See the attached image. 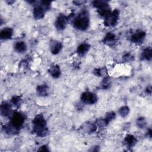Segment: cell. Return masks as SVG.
Instances as JSON below:
<instances>
[{"label": "cell", "instance_id": "cell-23", "mask_svg": "<svg viewBox=\"0 0 152 152\" xmlns=\"http://www.w3.org/2000/svg\"><path fill=\"white\" fill-rule=\"evenodd\" d=\"M97 125H96L95 122L92 123V122H89V123H86L85 125H84L83 128L85 129L88 134H91L94 132L96 129H97Z\"/></svg>", "mask_w": 152, "mask_h": 152}, {"label": "cell", "instance_id": "cell-9", "mask_svg": "<svg viewBox=\"0 0 152 152\" xmlns=\"http://www.w3.org/2000/svg\"><path fill=\"white\" fill-rule=\"evenodd\" d=\"M145 37L146 33L144 30H137L131 35L129 37V40L133 43L140 45L144 42Z\"/></svg>", "mask_w": 152, "mask_h": 152}, {"label": "cell", "instance_id": "cell-31", "mask_svg": "<svg viewBox=\"0 0 152 152\" xmlns=\"http://www.w3.org/2000/svg\"><path fill=\"white\" fill-rule=\"evenodd\" d=\"M145 93L147 94H149V95H151V86H148L146 89H145Z\"/></svg>", "mask_w": 152, "mask_h": 152}, {"label": "cell", "instance_id": "cell-20", "mask_svg": "<svg viewBox=\"0 0 152 152\" xmlns=\"http://www.w3.org/2000/svg\"><path fill=\"white\" fill-rule=\"evenodd\" d=\"M141 59L143 61H150L151 59V48L150 47H147L143 49L141 55Z\"/></svg>", "mask_w": 152, "mask_h": 152}, {"label": "cell", "instance_id": "cell-8", "mask_svg": "<svg viewBox=\"0 0 152 152\" xmlns=\"http://www.w3.org/2000/svg\"><path fill=\"white\" fill-rule=\"evenodd\" d=\"M69 20V17L64 14H60L55 21V26L56 30L62 31L65 28Z\"/></svg>", "mask_w": 152, "mask_h": 152}, {"label": "cell", "instance_id": "cell-28", "mask_svg": "<svg viewBox=\"0 0 152 152\" xmlns=\"http://www.w3.org/2000/svg\"><path fill=\"white\" fill-rule=\"evenodd\" d=\"M122 59L125 62H131L134 61V57L130 52H127L122 56Z\"/></svg>", "mask_w": 152, "mask_h": 152}, {"label": "cell", "instance_id": "cell-16", "mask_svg": "<svg viewBox=\"0 0 152 152\" xmlns=\"http://www.w3.org/2000/svg\"><path fill=\"white\" fill-rule=\"evenodd\" d=\"M138 140L137 138L131 134H128L127 135L124 140V142L125 145L128 147V148H132L135 145L137 144Z\"/></svg>", "mask_w": 152, "mask_h": 152}, {"label": "cell", "instance_id": "cell-22", "mask_svg": "<svg viewBox=\"0 0 152 152\" xmlns=\"http://www.w3.org/2000/svg\"><path fill=\"white\" fill-rule=\"evenodd\" d=\"M93 74L97 77H104L108 75L107 69L105 66L102 68H96L93 71Z\"/></svg>", "mask_w": 152, "mask_h": 152}, {"label": "cell", "instance_id": "cell-1", "mask_svg": "<svg viewBox=\"0 0 152 152\" xmlns=\"http://www.w3.org/2000/svg\"><path fill=\"white\" fill-rule=\"evenodd\" d=\"M33 132L39 137H44L48 134L46 121L42 114L36 115L32 121Z\"/></svg>", "mask_w": 152, "mask_h": 152}, {"label": "cell", "instance_id": "cell-14", "mask_svg": "<svg viewBox=\"0 0 152 152\" xmlns=\"http://www.w3.org/2000/svg\"><path fill=\"white\" fill-rule=\"evenodd\" d=\"M2 129L4 132L8 135H15L20 132V129L15 127L10 122L4 125Z\"/></svg>", "mask_w": 152, "mask_h": 152}, {"label": "cell", "instance_id": "cell-19", "mask_svg": "<svg viewBox=\"0 0 152 152\" xmlns=\"http://www.w3.org/2000/svg\"><path fill=\"white\" fill-rule=\"evenodd\" d=\"M14 50L17 52H18L19 53H22L26 51L27 45L24 42L18 41L15 43V45L14 46Z\"/></svg>", "mask_w": 152, "mask_h": 152}, {"label": "cell", "instance_id": "cell-6", "mask_svg": "<svg viewBox=\"0 0 152 152\" xmlns=\"http://www.w3.org/2000/svg\"><path fill=\"white\" fill-rule=\"evenodd\" d=\"M10 122L17 128L20 129L25 121V116L24 114L15 112H12L11 115L10 116Z\"/></svg>", "mask_w": 152, "mask_h": 152}, {"label": "cell", "instance_id": "cell-32", "mask_svg": "<svg viewBox=\"0 0 152 152\" xmlns=\"http://www.w3.org/2000/svg\"><path fill=\"white\" fill-rule=\"evenodd\" d=\"M151 132H152L151 129H149L148 131V132H147V135H148L150 138L151 137Z\"/></svg>", "mask_w": 152, "mask_h": 152}, {"label": "cell", "instance_id": "cell-27", "mask_svg": "<svg viewBox=\"0 0 152 152\" xmlns=\"http://www.w3.org/2000/svg\"><path fill=\"white\" fill-rule=\"evenodd\" d=\"M21 102H22V99L18 96H14L11 99V104L17 108L21 105Z\"/></svg>", "mask_w": 152, "mask_h": 152}, {"label": "cell", "instance_id": "cell-17", "mask_svg": "<svg viewBox=\"0 0 152 152\" xmlns=\"http://www.w3.org/2000/svg\"><path fill=\"white\" fill-rule=\"evenodd\" d=\"M90 48H91V46L90 44L87 43H81L77 47L76 52L78 55L82 56L85 55L88 52Z\"/></svg>", "mask_w": 152, "mask_h": 152}, {"label": "cell", "instance_id": "cell-26", "mask_svg": "<svg viewBox=\"0 0 152 152\" xmlns=\"http://www.w3.org/2000/svg\"><path fill=\"white\" fill-rule=\"evenodd\" d=\"M116 117V114L114 112L111 111V112H109L107 113H106L105 116L103 118L104 121L106 122V123L107 124V125H108L112 120H113Z\"/></svg>", "mask_w": 152, "mask_h": 152}, {"label": "cell", "instance_id": "cell-13", "mask_svg": "<svg viewBox=\"0 0 152 152\" xmlns=\"http://www.w3.org/2000/svg\"><path fill=\"white\" fill-rule=\"evenodd\" d=\"M14 30L12 28L5 27L3 28L0 31V39L3 40L11 39L13 35Z\"/></svg>", "mask_w": 152, "mask_h": 152}, {"label": "cell", "instance_id": "cell-4", "mask_svg": "<svg viewBox=\"0 0 152 152\" xmlns=\"http://www.w3.org/2000/svg\"><path fill=\"white\" fill-rule=\"evenodd\" d=\"M92 5L94 8H97L98 14L104 18L112 11L109 4L105 1H94L92 2Z\"/></svg>", "mask_w": 152, "mask_h": 152}, {"label": "cell", "instance_id": "cell-25", "mask_svg": "<svg viewBox=\"0 0 152 152\" xmlns=\"http://www.w3.org/2000/svg\"><path fill=\"white\" fill-rule=\"evenodd\" d=\"M136 124H137V127H138L139 128H140V129L144 128L146 126V125H147L146 119H145V118H144L142 116L138 117L137 119Z\"/></svg>", "mask_w": 152, "mask_h": 152}, {"label": "cell", "instance_id": "cell-21", "mask_svg": "<svg viewBox=\"0 0 152 152\" xmlns=\"http://www.w3.org/2000/svg\"><path fill=\"white\" fill-rule=\"evenodd\" d=\"M111 79L109 75L103 77L101 83H100V88L103 90L108 89L111 86Z\"/></svg>", "mask_w": 152, "mask_h": 152}, {"label": "cell", "instance_id": "cell-5", "mask_svg": "<svg viewBox=\"0 0 152 152\" xmlns=\"http://www.w3.org/2000/svg\"><path fill=\"white\" fill-rule=\"evenodd\" d=\"M119 18V11L118 9H115L104 17V25L106 27H113L117 25Z\"/></svg>", "mask_w": 152, "mask_h": 152}, {"label": "cell", "instance_id": "cell-2", "mask_svg": "<svg viewBox=\"0 0 152 152\" xmlns=\"http://www.w3.org/2000/svg\"><path fill=\"white\" fill-rule=\"evenodd\" d=\"M72 25L74 27L80 31H86L90 26V15L88 11L84 9L78 13L73 19Z\"/></svg>", "mask_w": 152, "mask_h": 152}, {"label": "cell", "instance_id": "cell-11", "mask_svg": "<svg viewBox=\"0 0 152 152\" xmlns=\"http://www.w3.org/2000/svg\"><path fill=\"white\" fill-rule=\"evenodd\" d=\"M103 43L107 46H113L117 42V37L112 32H107L103 39Z\"/></svg>", "mask_w": 152, "mask_h": 152}, {"label": "cell", "instance_id": "cell-30", "mask_svg": "<svg viewBox=\"0 0 152 152\" xmlns=\"http://www.w3.org/2000/svg\"><path fill=\"white\" fill-rule=\"evenodd\" d=\"M72 3L75 5H83L85 3H86V1H74L72 2Z\"/></svg>", "mask_w": 152, "mask_h": 152}, {"label": "cell", "instance_id": "cell-15", "mask_svg": "<svg viewBox=\"0 0 152 152\" xmlns=\"http://www.w3.org/2000/svg\"><path fill=\"white\" fill-rule=\"evenodd\" d=\"M50 75L54 78H58L61 74V70L59 66L57 64L52 65L48 69Z\"/></svg>", "mask_w": 152, "mask_h": 152}, {"label": "cell", "instance_id": "cell-3", "mask_svg": "<svg viewBox=\"0 0 152 152\" xmlns=\"http://www.w3.org/2000/svg\"><path fill=\"white\" fill-rule=\"evenodd\" d=\"M52 1H44L37 2L36 1L34 4V8L33 11V17L36 20L42 19L46 12L50 8Z\"/></svg>", "mask_w": 152, "mask_h": 152}, {"label": "cell", "instance_id": "cell-12", "mask_svg": "<svg viewBox=\"0 0 152 152\" xmlns=\"http://www.w3.org/2000/svg\"><path fill=\"white\" fill-rule=\"evenodd\" d=\"M0 112L2 116L4 117H10L12 113L11 105L6 102H3L0 106Z\"/></svg>", "mask_w": 152, "mask_h": 152}, {"label": "cell", "instance_id": "cell-7", "mask_svg": "<svg viewBox=\"0 0 152 152\" xmlns=\"http://www.w3.org/2000/svg\"><path fill=\"white\" fill-rule=\"evenodd\" d=\"M81 101L87 104H93L97 101V96L96 93L90 91H84L80 96Z\"/></svg>", "mask_w": 152, "mask_h": 152}, {"label": "cell", "instance_id": "cell-18", "mask_svg": "<svg viewBox=\"0 0 152 152\" xmlns=\"http://www.w3.org/2000/svg\"><path fill=\"white\" fill-rule=\"evenodd\" d=\"M36 91L39 96H46L49 93V87L47 84H42L37 86L36 88Z\"/></svg>", "mask_w": 152, "mask_h": 152}, {"label": "cell", "instance_id": "cell-33", "mask_svg": "<svg viewBox=\"0 0 152 152\" xmlns=\"http://www.w3.org/2000/svg\"><path fill=\"white\" fill-rule=\"evenodd\" d=\"M7 2L8 3V5H11L12 4H13L14 2V1H7Z\"/></svg>", "mask_w": 152, "mask_h": 152}, {"label": "cell", "instance_id": "cell-24", "mask_svg": "<svg viewBox=\"0 0 152 152\" xmlns=\"http://www.w3.org/2000/svg\"><path fill=\"white\" fill-rule=\"evenodd\" d=\"M129 113V107L128 106H122L118 109V113L122 118H125L127 116Z\"/></svg>", "mask_w": 152, "mask_h": 152}, {"label": "cell", "instance_id": "cell-10", "mask_svg": "<svg viewBox=\"0 0 152 152\" xmlns=\"http://www.w3.org/2000/svg\"><path fill=\"white\" fill-rule=\"evenodd\" d=\"M62 43L56 40H52L49 43V48L51 53L53 55L58 54L62 49Z\"/></svg>", "mask_w": 152, "mask_h": 152}, {"label": "cell", "instance_id": "cell-29", "mask_svg": "<svg viewBox=\"0 0 152 152\" xmlns=\"http://www.w3.org/2000/svg\"><path fill=\"white\" fill-rule=\"evenodd\" d=\"M37 151H49V148L47 145H42L41 147H40V148L37 150Z\"/></svg>", "mask_w": 152, "mask_h": 152}]
</instances>
